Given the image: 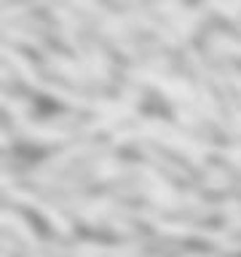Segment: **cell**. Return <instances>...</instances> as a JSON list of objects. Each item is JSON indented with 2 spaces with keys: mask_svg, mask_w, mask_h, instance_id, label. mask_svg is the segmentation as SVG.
Masks as SVG:
<instances>
[{
  "mask_svg": "<svg viewBox=\"0 0 241 257\" xmlns=\"http://www.w3.org/2000/svg\"><path fill=\"white\" fill-rule=\"evenodd\" d=\"M212 43H214V51H233V54H241V46H236V43H233V40H228V38L214 35Z\"/></svg>",
  "mask_w": 241,
  "mask_h": 257,
  "instance_id": "obj_3",
  "label": "cell"
},
{
  "mask_svg": "<svg viewBox=\"0 0 241 257\" xmlns=\"http://www.w3.org/2000/svg\"><path fill=\"white\" fill-rule=\"evenodd\" d=\"M3 222H6V225H11V228H16V230L22 233V238L27 241L30 246H35V238H32V233H30V228H27V225H24L22 220H16L14 214H8V212H6V214H3Z\"/></svg>",
  "mask_w": 241,
  "mask_h": 257,
  "instance_id": "obj_1",
  "label": "cell"
},
{
  "mask_svg": "<svg viewBox=\"0 0 241 257\" xmlns=\"http://www.w3.org/2000/svg\"><path fill=\"white\" fill-rule=\"evenodd\" d=\"M51 62H54V67L56 70H62L64 72V75H70V78H83V75H80V70L75 67V64H72V62H64V59H56V56H51Z\"/></svg>",
  "mask_w": 241,
  "mask_h": 257,
  "instance_id": "obj_2",
  "label": "cell"
}]
</instances>
